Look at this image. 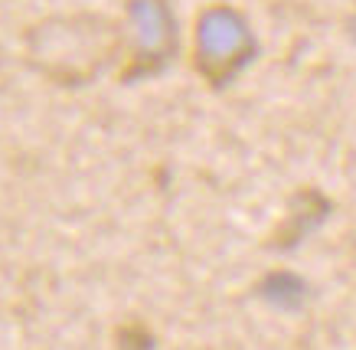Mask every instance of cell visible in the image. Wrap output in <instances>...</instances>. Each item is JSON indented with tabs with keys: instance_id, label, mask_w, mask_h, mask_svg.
<instances>
[{
	"instance_id": "obj_1",
	"label": "cell",
	"mask_w": 356,
	"mask_h": 350,
	"mask_svg": "<svg viewBox=\"0 0 356 350\" xmlns=\"http://www.w3.org/2000/svg\"><path fill=\"white\" fill-rule=\"evenodd\" d=\"M23 43H26L30 66L40 76L65 88H79L88 86L115 59L121 46V30L115 20L92 17V13L49 17L33 23Z\"/></svg>"
},
{
	"instance_id": "obj_3",
	"label": "cell",
	"mask_w": 356,
	"mask_h": 350,
	"mask_svg": "<svg viewBox=\"0 0 356 350\" xmlns=\"http://www.w3.org/2000/svg\"><path fill=\"white\" fill-rule=\"evenodd\" d=\"M134 33V56L124 79H138L157 72L177 53V26H173L170 0H124Z\"/></svg>"
},
{
	"instance_id": "obj_2",
	"label": "cell",
	"mask_w": 356,
	"mask_h": 350,
	"mask_svg": "<svg viewBox=\"0 0 356 350\" xmlns=\"http://www.w3.org/2000/svg\"><path fill=\"white\" fill-rule=\"evenodd\" d=\"M255 43L248 36L245 23L232 10H209L200 20V49H196V66L213 86H222L229 76L248 63Z\"/></svg>"
}]
</instances>
